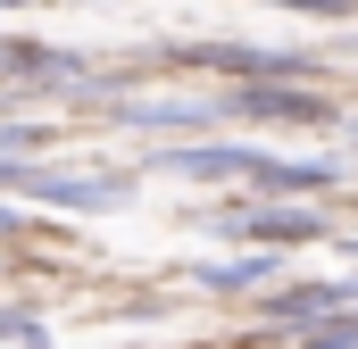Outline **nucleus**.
Instances as JSON below:
<instances>
[{"label":"nucleus","instance_id":"1","mask_svg":"<svg viewBox=\"0 0 358 349\" xmlns=\"http://www.w3.org/2000/svg\"><path fill=\"white\" fill-rule=\"evenodd\" d=\"M176 67H208L225 84H317L325 59L308 50H250V42H200V50H176Z\"/></svg>","mask_w":358,"mask_h":349},{"label":"nucleus","instance_id":"2","mask_svg":"<svg viewBox=\"0 0 358 349\" xmlns=\"http://www.w3.org/2000/svg\"><path fill=\"white\" fill-rule=\"evenodd\" d=\"M159 167L192 174V183H275L283 158L275 150H250V142H192V150H167Z\"/></svg>","mask_w":358,"mask_h":349},{"label":"nucleus","instance_id":"3","mask_svg":"<svg viewBox=\"0 0 358 349\" xmlns=\"http://www.w3.org/2000/svg\"><path fill=\"white\" fill-rule=\"evenodd\" d=\"M0 84L17 91H92V67L50 42H0Z\"/></svg>","mask_w":358,"mask_h":349},{"label":"nucleus","instance_id":"4","mask_svg":"<svg viewBox=\"0 0 358 349\" xmlns=\"http://www.w3.org/2000/svg\"><path fill=\"white\" fill-rule=\"evenodd\" d=\"M17 191L25 200H50V208H76V216H108V208H125V183L117 174H42V167H25L17 174Z\"/></svg>","mask_w":358,"mask_h":349},{"label":"nucleus","instance_id":"5","mask_svg":"<svg viewBox=\"0 0 358 349\" xmlns=\"http://www.w3.org/2000/svg\"><path fill=\"white\" fill-rule=\"evenodd\" d=\"M225 117H292V125H325V91L317 84H234Z\"/></svg>","mask_w":358,"mask_h":349},{"label":"nucleus","instance_id":"6","mask_svg":"<svg viewBox=\"0 0 358 349\" xmlns=\"http://www.w3.org/2000/svg\"><path fill=\"white\" fill-rule=\"evenodd\" d=\"M225 233H250V242H267V250H300V242H317V233H325V216H317V208H292V200H283V208H225Z\"/></svg>","mask_w":358,"mask_h":349},{"label":"nucleus","instance_id":"7","mask_svg":"<svg viewBox=\"0 0 358 349\" xmlns=\"http://www.w3.org/2000/svg\"><path fill=\"white\" fill-rule=\"evenodd\" d=\"M342 308H358V283H283V291H267L275 325H325Z\"/></svg>","mask_w":358,"mask_h":349},{"label":"nucleus","instance_id":"8","mask_svg":"<svg viewBox=\"0 0 358 349\" xmlns=\"http://www.w3.org/2000/svg\"><path fill=\"white\" fill-rule=\"evenodd\" d=\"M117 125H150V133H183V125H225V100H117Z\"/></svg>","mask_w":358,"mask_h":349},{"label":"nucleus","instance_id":"9","mask_svg":"<svg viewBox=\"0 0 358 349\" xmlns=\"http://www.w3.org/2000/svg\"><path fill=\"white\" fill-rule=\"evenodd\" d=\"M275 274H283V258H275V250H250V258L200 266V283H208V291H259V283H275Z\"/></svg>","mask_w":358,"mask_h":349},{"label":"nucleus","instance_id":"10","mask_svg":"<svg viewBox=\"0 0 358 349\" xmlns=\"http://www.w3.org/2000/svg\"><path fill=\"white\" fill-rule=\"evenodd\" d=\"M334 183H342V158H283L267 191H334Z\"/></svg>","mask_w":358,"mask_h":349},{"label":"nucleus","instance_id":"11","mask_svg":"<svg viewBox=\"0 0 358 349\" xmlns=\"http://www.w3.org/2000/svg\"><path fill=\"white\" fill-rule=\"evenodd\" d=\"M300 349H358V308L325 316V325H300Z\"/></svg>","mask_w":358,"mask_h":349},{"label":"nucleus","instance_id":"12","mask_svg":"<svg viewBox=\"0 0 358 349\" xmlns=\"http://www.w3.org/2000/svg\"><path fill=\"white\" fill-rule=\"evenodd\" d=\"M42 142H50L42 125H0V158H8V167H34V158H42Z\"/></svg>","mask_w":358,"mask_h":349},{"label":"nucleus","instance_id":"13","mask_svg":"<svg viewBox=\"0 0 358 349\" xmlns=\"http://www.w3.org/2000/svg\"><path fill=\"white\" fill-rule=\"evenodd\" d=\"M0 341H8V349H50V333H42V316H25V308H0Z\"/></svg>","mask_w":358,"mask_h":349},{"label":"nucleus","instance_id":"14","mask_svg":"<svg viewBox=\"0 0 358 349\" xmlns=\"http://www.w3.org/2000/svg\"><path fill=\"white\" fill-rule=\"evenodd\" d=\"M267 8H292V17H325V25H350L358 0H267Z\"/></svg>","mask_w":358,"mask_h":349},{"label":"nucleus","instance_id":"15","mask_svg":"<svg viewBox=\"0 0 358 349\" xmlns=\"http://www.w3.org/2000/svg\"><path fill=\"white\" fill-rule=\"evenodd\" d=\"M17 233H25V225H17V216L0 208V250H17Z\"/></svg>","mask_w":358,"mask_h":349},{"label":"nucleus","instance_id":"16","mask_svg":"<svg viewBox=\"0 0 358 349\" xmlns=\"http://www.w3.org/2000/svg\"><path fill=\"white\" fill-rule=\"evenodd\" d=\"M17 174H25V167H8V158H0V191H8V183H17Z\"/></svg>","mask_w":358,"mask_h":349},{"label":"nucleus","instance_id":"17","mask_svg":"<svg viewBox=\"0 0 358 349\" xmlns=\"http://www.w3.org/2000/svg\"><path fill=\"white\" fill-rule=\"evenodd\" d=\"M350 142H358V117H350Z\"/></svg>","mask_w":358,"mask_h":349},{"label":"nucleus","instance_id":"18","mask_svg":"<svg viewBox=\"0 0 358 349\" xmlns=\"http://www.w3.org/2000/svg\"><path fill=\"white\" fill-rule=\"evenodd\" d=\"M0 8H17V0H0Z\"/></svg>","mask_w":358,"mask_h":349}]
</instances>
